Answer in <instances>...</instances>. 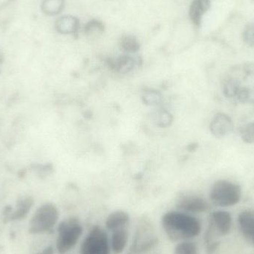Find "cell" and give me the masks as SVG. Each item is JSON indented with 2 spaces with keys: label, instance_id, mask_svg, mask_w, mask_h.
Masks as SVG:
<instances>
[{
  "label": "cell",
  "instance_id": "obj_1",
  "mask_svg": "<svg viewBox=\"0 0 254 254\" xmlns=\"http://www.w3.org/2000/svg\"><path fill=\"white\" fill-rule=\"evenodd\" d=\"M161 225L172 242L192 240L201 231V222L196 217L180 210L166 213L161 219Z\"/></svg>",
  "mask_w": 254,
  "mask_h": 254
},
{
  "label": "cell",
  "instance_id": "obj_2",
  "mask_svg": "<svg viewBox=\"0 0 254 254\" xmlns=\"http://www.w3.org/2000/svg\"><path fill=\"white\" fill-rule=\"evenodd\" d=\"M83 228L80 220L70 217L61 222L58 227L56 250L58 254H66L78 243L83 235Z\"/></svg>",
  "mask_w": 254,
  "mask_h": 254
},
{
  "label": "cell",
  "instance_id": "obj_3",
  "mask_svg": "<svg viewBox=\"0 0 254 254\" xmlns=\"http://www.w3.org/2000/svg\"><path fill=\"white\" fill-rule=\"evenodd\" d=\"M241 198V187L230 181H217L212 185L210 189V200L215 205L219 207H232L238 204Z\"/></svg>",
  "mask_w": 254,
  "mask_h": 254
},
{
  "label": "cell",
  "instance_id": "obj_4",
  "mask_svg": "<svg viewBox=\"0 0 254 254\" xmlns=\"http://www.w3.org/2000/svg\"><path fill=\"white\" fill-rule=\"evenodd\" d=\"M58 207L52 203L40 206L29 222V232L32 234H43L50 232L58 224L59 219Z\"/></svg>",
  "mask_w": 254,
  "mask_h": 254
},
{
  "label": "cell",
  "instance_id": "obj_5",
  "mask_svg": "<svg viewBox=\"0 0 254 254\" xmlns=\"http://www.w3.org/2000/svg\"><path fill=\"white\" fill-rule=\"evenodd\" d=\"M110 239L105 230L95 225L82 242L80 254H110Z\"/></svg>",
  "mask_w": 254,
  "mask_h": 254
},
{
  "label": "cell",
  "instance_id": "obj_6",
  "mask_svg": "<svg viewBox=\"0 0 254 254\" xmlns=\"http://www.w3.org/2000/svg\"><path fill=\"white\" fill-rule=\"evenodd\" d=\"M158 243V237L151 222L143 219L139 222L128 253L144 254L150 251Z\"/></svg>",
  "mask_w": 254,
  "mask_h": 254
},
{
  "label": "cell",
  "instance_id": "obj_7",
  "mask_svg": "<svg viewBox=\"0 0 254 254\" xmlns=\"http://www.w3.org/2000/svg\"><path fill=\"white\" fill-rule=\"evenodd\" d=\"M177 208L190 214L205 213L210 209V204L202 197L195 195H184L177 201Z\"/></svg>",
  "mask_w": 254,
  "mask_h": 254
},
{
  "label": "cell",
  "instance_id": "obj_8",
  "mask_svg": "<svg viewBox=\"0 0 254 254\" xmlns=\"http://www.w3.org/2000/svg\"><path fill=\"white\" fill-rule=\"evenodd\" d=\"M212 134L217 138H224L229 135L234 130L232 119L225 113H218L212 119L210 125Z\"/></svg>",
  "mask_w": 254,
  "mask_h": 254
},
{
  "label": "cell",
  "instance_id": "obj_9",
  "mask_svg": "<svg viewBox=\"0 0 254 254\" xmlns=\"http://www.w3.org/2000/svg\"><path fill=\"white\" fill-rule=\"evenodd\" d=\"M238 225L240 232L246 240L254 246V211L247 210L238 216Z\"/></svg>",
  "mask_w": 254,
  "mask_h": 254
},
{
  "label": "cell",
  "instance_id": "obj_10",
  "mask_svg": "<svg viewBox=\"0 0 254 254\" xmlns=\"http://www.w3.org/2000/svg\"><path fill=\"white\" fill-rule=\"evenodd\" d=\"M130 217L125 210H116L110 213L106 219L105 226L107 231H112L120 228H127L129 224Z\"/></svg>",
  "mask_w": 254,
  "mask_h": 254
},
{
  "label": "cell",
  "instance_id": "obj_11",
  "mask_svg": "<svg viewBox=\"0 0 254 254\" xmlns=\"http://www.w3.org/2000/svg\"><path fill=\"white\" fill-rule=\"evenodd\" d=\"M128 238L127 228H120V229L112 231L110 246L113 253L116 254L123 253L124 251L126 249Z\"/></svg>",
  "mask_w": 254,
  "mask_h": 254
},
{
  "label": "cell",
  "instance_id": "obj_12",
  "mask_svg": "<svg viewBox=\"0 0 254 254\" xmlns=\"http://www.w3.org/2000/svg\"><path fill=\"white\" fill-rule=\"evenodd\" d=\"M80 22L75 16L65 15L57 19L55 28L62 34H71L77 32Z\"/></svg>",
  "mask_w": 254,
  "mask_h": 254
},
{
  "label": "cell",
  "instance_id": "obj_13",
  "mask_svg": "<svg viewBox=\"0 0 254 254\" xmlns=\"http://www.w3.org/2000/svg\"><path fill=\"white\" fill-rule=\"evenodd\" d=\"M210 5V0H193L190 8V16L195 25L200 23L201 17Z\"/></svg>",
  "mask_w": 254,
  "mask_h": 254
},
{
  "label": "cell",
  "instance_id": "obj_14",
  "mask_svg": "<svg viewBox=\"0 0 254 254\" xmlns=\"http://www.w3.org/2000/svg\"><path fill=\"white\" fill-rule=\"evenodd\" d=\"M109 65L116 71L122 73L128 72L134 67V61L128 55H122L116 59L110 60Z\"/></svg>",
  "mask_w": 254,
  "mask_h": 254
},
{
  "label": "cell",
  "instance_id": "obj_15",
  "mask_svg": "<svg viewBox=\"0 0 254 254\" xmlns=\"http://www.w3.org/2000/svg\"><path fill=\"white\" fill-rule=\"evenodd\" d=\"M65 0H43L41 8L48 16L59 14L64 7Z\"/></svg>",
  "mask_w": 254,
  "mask_h": 254
},
{
  "label": "cell",
  "instance_id": "obj_16",
  "mask_svg": "<svg viewBox=\"0 0 254 254\" xmlns=\"http://www.w3.org/2000/svg\"><path fill=\"white\" fill-rule=\"evenodd\" d=\"M121 48L127 53H134L140 49V44L137 38L133 35H125L120 41Z\"/></svg>",
  "mask_w": 254,
  "mask_h": 254
},
{
  "label": "cell",
  "instance_id": "obj_17",
  "mask_svg": "<svg viewBox=\"0 0 254 254\" xmlns=\"http://www.w3.org/2000/svg\"><path fill=\"white\" fill-rule=\"evenodd\" d=\"M174 254H199L198 246L190 240L179 242L176 246Z\"/></svg>",
  "mask_w": 254,
  "mask_h": 254
},
{
  "label": "cell",
  "instance_id": "obj_18",
  "mask_svg": "<svg viewBox=\"0 0 254 254\" xmlns=\"http://www.w3.org/2000/svg\"><path fill=\"white\" fill-rule=\"evenodd\" d=\"M32 202L29 199L23 200L19 203L16 211L11 215L10 219L11 220H22L28 215L30 211Z\"/></svg>",
  "mask_w": 254,
  "mask_h": 254
},
{
  "label": "cell",
  "instance_id": "obj_19",
  "mask_svg": "<svg viewBox=\"0 0 254 254\" xmlns=\"http://www.w3.org/2000/svg\"><path fill=\"white\" fill-rule=\"evenodd\" d=\"M224 93L225 96L228 98H233L237 97L240 86L238 80L237 79L229 78L225 80V84H224Z\"/></svg>",
  "mask_w": 254,
  "mask_h": 254
},
{
  "label": "cell",
  "instance_id": "obj_20",
  "mask_svg": "<svg viewBox=\"0 0 254 254\" xmlns=\"http://www.w3.org/2000/svg\"><path fill=\"white\" fill-rule=\"evenodd\" d=\"M237 98L243 104H254V87H240Z\"/></svg>",
  "mask_w": 254,
  "mask_h": 254
},
{
  "label": "cell",
  "instance_id": "obj_21",
  "mask_svg": "<svg viewBox=\"0 0 254 254\" xmlns=\"http://www.w3.org/2000/svg\"><path fill=\"white\" fill-rule=\"evenodd\" d=\"M242 140L246 143H254V122H251L243 127L241 132Z\"/></svg>",
  "mask_w": 254,
  "mask_h": 254
},
{
  "label": "cell",
  "instance_id": "obj_22",
  "mask_svg": "<svg viewBox=\"0 0 254 254\" xmlns=\"http://www.w3.org/2000/svg\"><path fill=\"white\" fill-rule=\"evenodd\" d=\"M104 31V25L102 22L98 20L89 21L85 25V32L87 34H95V33H101Z\"/></svg>",
  "mask_w": 254,
  "mask_h": 254
},
{
  "label": "cell",
  "instance_id": "obj_23",
  "mask_svg": "<svg viewBox=\"0 0 254 254\" xmlns=\"http://www.w3.org/2000/svg\"><path fill=\"white\" fill-rule=\"evenodd\" d=\"M245 42L249 46H254V23L251 24L244 33Z\"/></svg>",
  "mask_w": 254,
  "mask_h": 254
},
{
  "label": "cell",
  "instance_id": "obj_24",
  "mask_svg": "<svg viewBox=\"0 0 254 254\" xmlns=\"http://www.w3.org/2000/svg\"><path fill=\"white\" fill-rule=\"evenodd\" d=\"M55 254V249H54L53 246H47V247L45 248L43 250H42L41 252H38V253L35 254Z\"/></svg>",
  "mask_w": 254,
  "mask_h": 254
},
{
  "label": "cell",
  "instance_id": "obj_25",
  "mask_svg": "<svg viewBox=\"0 0 254 254\" xmlns=\"http://www.w3.org/2000/svg\"><path fill=\"white\" fill-rule=\"evenodd\" d=\"M245 72L248 75H251V74H254V64H249L245 67Z\"/></svg>",
  "mask_w": 254,
  "mask_h": 254
},
{
  "label": "cell",
  "instance_id": "obj_26",
  "mask_svg": "<svg viewBox=\"0 0 254 254\" xmlns=\"http://www.w3.org/2000/svg\"><path fill=\"white\" fill-rule=\"evenodd\" d=\"M127 254H131L128 253V252H127Z\"/></svg>",
  "mask_w": 254,
  "mask_h": 254
}]
</instances>
